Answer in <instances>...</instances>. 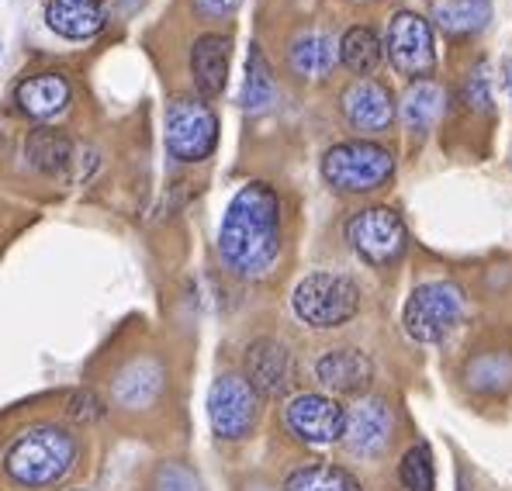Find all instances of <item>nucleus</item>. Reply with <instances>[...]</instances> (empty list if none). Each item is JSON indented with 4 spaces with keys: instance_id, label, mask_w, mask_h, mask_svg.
<instances>
[{
    "instance_id": "1",
    "label": "nucleus",
    "mask_w": 512,
    "mask_h": 491,
    "mask_svg": "<svg viewBox=\"0 0 512 491\" xmlns=\"http://www.w3.org/2000/svg\"><path fill=\"white\" fill-rule=\"evenodd\" d=\"M218 253L225 267L246 281L274 270L281 256V198L274 187L263 180L239 187L218 229Z\"/></svg>"
},
{
    "instance_id": "2",
    "label": "nucleus",
    "mask_w": 512,
    "mask_h": 491,
    "mask_svg": "<svg viewBox=\"0 0 512 491\" xmlns=\"http://www.w3.org/2000/svg\"><path fill=\"white\" fill-rule=\"evenodd\" d=\"M77 460V440L59 426L28 429L7 450V474L25 488H49L66 478Z\"/></svg>"
},
{
    "instance_id": "3",
    "label": "nucleus",
    "mask_w": 512,
    "mask_h": 491,
    "mask_svg": "<svg viewBox=\"0 0 512 491\" xmlns=\"http://www.w3.org/2000/svg\"><path fill=\"white\" fill-rule=\"evenodd\" d=\"M468 298L457 284L450 281H429L419 284L405 301V332L416 343H440L464 322Z\"/></svg>"
},
{
    "instance_id": "4",
    "label": "nucleus",
    "mask_w": 512,
    "mask_h": 491,
    "mask_svg": "<svg viewBox=\"0 0 512 491\" xmlns=\"http://www.w3.org/2000/svg\"><path fill=\"white\" fill-rule=\"evenodd\" d=\"M395 173V156L378 142H340L322 156V177L343 194L378 191Z\"/></svg>"
},
{
    "instance_id": "5",
    "label": "nucleus",
    "mask_w": 512,
    "mask_h": 491,
    "mask_svg": "<svg viewBox=\"0 0 512 491\" xmlns=\"http://www.w3.org/2000/svg\"><path fill=\"white\" fill-rule=\"evenodd\" d=\"M295 312L312 329H340L357 315L360 291L343 274H308L295 287Z\"/></svg>"
},
{
    "instance_id": "6",
    "label": "nucleus",
    "mask_w": 512,
    "mask_h": 491,
    "mask_svg": "<svg viewBox=\"0 0 512 491\" xmlns=\"http://www.w3.org/2000/svg\"><path fill=\"white\" fill-rule=\"evenodd\" d=\"M218 146V115L198 97H173L167 108V153L180 163H201Z\"/></svg>"
},
{
    "instance_id": "7",
    "label": "nucleus",
    "mask_w": 512,
    "mask_h": 491,
    "mask_svg": "<svg viewBox=\"0 0 512 491\" xmlns=\"http://www.w3.org/2000/svg\"><path fill=\"white\" fill-rule=\"evenodd\" d=\"M346 239L350 246L364 256L374 267H388L398 256L405 253V243H409V232H405V222L398 218V211L374 205L364 208L346 222Z\"/></svg>"
},
{
    "instance_id": "8",
    "label": "nucleus",
    "mask_w": 512,
    "mask_h": 491,
    "mask_svg": "<svg viewBox=\"0 0 512 491\" xmlns=\"http://www.w3.org/2000/svg\"><path fill=\"white\" fill-rule=\"evenodd\" d=\"M208 419L222 440H243L260 419V395L243 374H222L208 391Z\"/></svg>"
},
{
    "instance_id": "9",
    "label": "nucleus",
    "mask_w": 512,
    "mask_h": 491,
    "mask_svg": "<svg viewBox=\"0 0 512 491\" xmlns=\"http://www.w3.org/2000/svg\"><path fill=\"white\" fill-rule=\"evenodd\" d=\"M388 59L402 77L426 80L436 66L433 49V28L423 14L416 11H398L388 21Z\"/></svg>"
},
{
    "instance_id": "10",
    "label": "nucleus",
    "mask_w": 512,
    "mask_h": 491,
    "mask_svg": "<svg viewBox=\"0 0 512 491\" xmlns=\"http://www.w3.org/2000/svg\"><path fill=\"white\" fill-rule=\"evenodd\" d=\"M284 422L298 440L312 443V447H329L343 436L346 409L329 395H298L284 409Z\"/></svg>"
},
{
    "instance_id": "11",
    "label": "nucleus",
    "mask_w": 512,
    "mask_h": 491,
    "mask_svg": "<svg viewBox=\"0 0 512 491\" xmlns=\"http://www.w3.org/2000/svg\"><path fill=\"white\" fill-rule=\"evenodd\" d=\"M391 433H395V415H391L388 402H384V398H364V402H357L346 412L340 440L346 443L350 453L378 457L391 443Z\"/></svg>"
},
{
    "instance_id": "12",
    "label": "nucleus",
    "mask_w": 512,
    "mask_h": 491,
    "mask_svg": "<svg viewBox=\"0 0 512 491\" xmlns=\"http://www.w3.org/2000/svg\"><path fill=\"white\" fill-rule=\"evenodd\" d=\"M246 381L260 398H281L295 384L291 350L277 339H256L246 350Z\"/></svg>"
},
{
    "instance_id": "13",
    "label": "nucleus",
    "mask_w": 512,
    "mask_h": 491,
    "mask_svg": "<svg viewBox=\"0 0 512 491\" xmlns=\"http://www.w3.org/2000/svg\"><path fill=\"white\" fill-rule=\"evenodd\" d=\"M343 115L357 132H384L395 122V101H391L388 87L371 77L350 83L343 90Z\"/></svg>"
},
{
    "instance_id": "14",
    "label": "nucleus",
    "mask_w": 512,
    "mask_h": 491,
    "mask_svg": "<svg viewBox=\"0 0 512 491\" xmlns=\"http://www.w3.org/2000/svg\"><path fill=\"white\" fill-rule=\"evenodd\" d=\"M315 377H319L333 395H360V391L371 388L374 364L367 353L353 350V346H343V350H329L326 357H319Z\"/></svg>"
},
{
    "instance_id": "15",
    "label": "nucleus",
    "mask_w": 512,
    "mask_h": 491,
    "mask_svg": "<svg viewBox=\"0 0 512 491\" xmlns=\"http://www.w3.org/2000/svg\"><path fill=\"white\" fill-rule=\"evenodd\" d=\"M14 101H18V108L28 118L49 122V118L63 115L66 104H70V83H66V77H59V73H35V77L18 83Z\"/></svg>"
},
{
    "instance_id": "16",
    "label": "nucleus",
    "mask_w": 512,
    "mask_h": 491,
    "mask_svg": "<svg viewBox=\"0 0 512 491\" xmlns=\"http://www.w3.org/2000/svg\"><path fill=\"white\" fill-rule=\"evenodd\" d=\"M191 77L205 97H218L229 80V39L225 35H201L191 45Z\"/></svg>"
},
{
    "instance_id": "17",
    "label": "nucleus",
    "mask_w": 512,
    "mask_h": 491,
    "mask_svg": "<svg viewBox=\"0 0 512 491\" xmlns=\"http://www.w3.org/2000/svg\"><path fill=\"white\" fill-rule=\"evenodd\" d=\"M104 11L97 0H49L45 25L63 39H94L104 28Z\"/></svg>"
},
{
    "instance_id": "18",
    "label": "nucleus",
    "mask_w": 512,
    "mask_h": 491,
    "mask_svg": "<svg viewBox=\"0 0 512 491\" xmlns=\"http://www.w3.org/2000/svg\"><path fill=\"white\" fill-rule=\"evenodd\" d=\"M336 59H340V49H336V39L329 32H319V28H312V32H301L295 42H291L288 49V63L291 70L298 73V77L305 80H322L333 73Z\"/></svg>"
},
{
    "instance_id": "19",
    "label": "nucleus",
    "mask_w": 512,
    "mask_h": 491,
    "mask_svg": "<svg viewBox=\"0 0 512 491\" xmlns=\"http://www.w3.org/2000/svg\"><path fill=\"white\" fill-rule=\"evenodd\" d=\"M433 18L447 35H474L492 18V0H436Z\"/></svg>"
},
{
    "instance_id": "20",
    "label": "nucleus",
    "mask_w": 512,
    "mask_h": 491,
    "mask_svg": "<svg viewBox=\"0 0 512 491\" xmlns=\"http://www.w3.org/2000/svg\"><path fill=\"white\" fill-rule=\"evenodd\" d=\"M25 156L35 170L42 173H63L73 160V142L66 132L59 128H39V132L28 135L25 142Z\"/></svg>"
},
{
    "instance_id": "21",
    "label": "nucleus",
    "mask_w": 512,
    "mask_h": 491,
    "mask_svg": "<svg viewBox=\"0 0 512 491\" xmlns=\"http://www.w3.org/2000/svg\"><path fill=\"white\" fill-rule=\"evenodd\" d=\"M443 115V87L433 80H416L402 97V122L412 132H426Z\"/></svg>"
},
{
    "instance_id": "22",
    "label": "nucleus",
    "mask_w": 512,
    "mask_h": 491,
    "mask_svg": "<svg viewBox=\"0 0 512 491\" xmlns=\"http://www.w3.org/2000/svg\"><path fill=\"white\" fill-rule=\"evenodd\" d=\"M336 49H340V63H343L350 73H357L360 80H364L367 73L378 70V66H381V56H384L381 39L371 32V28H364V25L350 28V32H346L343 39L336 42Z\"/></svg>"
},
{
    "instance_id": "23",
    "label": "nucleus",
    "mask_w": 512,
    "mask_h": 491,
    "mask_svg": "<svg viewBox=\"0 0 512 491\" xmlns=\"http://www.w3.org/2000/svg\"><path fill=\"white\" fill-rule=\"evenodd\" d=\"M277 97V87H274V73H270L267 59H263V52L250 49V56H246V83H243V108L250 111V115H260V111H267L270 104H274Z\"/></svg>"
},
{
    "instance_id": "24",
    "label": "nucleus",
    "mask_w": 512,
    "mask_h": 491,
    "mask_svg": "<svg viewBox=\"0 0 512 491\" xmlns=\"http://www.w3.org/2000/svg\"><path fill=\"white\" fill-rule=\"evenodd\" d=\"M284 491H360V481L343 467L308 464L284 481Z\"/></svg>"
},
{
    "instance_id": "25",
    "label": "nucleus",
    "mask_w": 512,
    "mask_h": 491,
    "mask_svg": "<svg viewBox=\"0 0 512 491\" xmlns=\"http://www.w3.org/2000/svg\"><path fill=\"white\" fill-rule=\"evenodd\" d=\"M398 478L409 491H433L436 488V471H433V453L426 443H416L398 464Z\"/></svg>"
},
{
    "instance_id": "26",
    "label": "nucleus",
    "mask_w": 512,
    "mask_h": 491,
    "mask_svg": "<svg viewBox=\"0 0 512 491\" xmlns=\"http://www.w3.org/2000/svg\"><path fill=\"white\" fill-rule=\"evenodd\" d=\"M156 491H205V488H201V478L191 467L167 460V464L156 471Z\"/></svg>"
},
{
    "instance_id": "27",
    "label": "nucleus",
    "mask_w": 512,
    "mask_h": 491,
    "mask_svg": "<svg viewBox=\"0 0 512 491\" xmlns=\"http://www.w3.org/2000/svg\"><path fill=\"white\" fill-rule=\"evenodd\" d=\"M70 415L77 422H84V426H90V422H97L104 415V405L97 402L94 391H77V395L70 398Z\"/></svg>"
},
{
    "instance_id": "28",
    "label": "nucleus",
    "mask_w": 512,
    "mask_h": 491,
    "mask_svg": "<svg viewBox=\"0 0 512 491\" xmlns=\"http://www.w3.org/2000/svg\"><path fill=\"white\" fill-rule=\"evenodd\" d=\"M468 104L474 111L492 108V87H488V77H485V70H481V66L468 77Z\"/></svg>"
},
{
    "instance_id": "29",
    "label": "nucleus",
    "mask_w": 512,
    "mask_h": 491,
    "mask_svg": "<svg viewBox=\"0 0 512 491\" xmlns=\"http://www.w3.org/2000/svg\"><path fill=\"white\" fill-rule=\"evenodd\" d=\"M239 4L243 0H194V11L201 18H229V14L239 11Z\"/></svg>"
},
{
    "instance_id": "30",
    "label": "nucleus",
    "mask_w": 512,
    "mask_h": 491,
    "mask_svg": "<svg viewBox=\"0 0 512 491\" xmlns=\"http://www.w3.org/2000/svg\"><path fill=\"white\" fill-rule=\"evenodd\" d=\"M506 90H509V94H512V59H509V63H506Z\"/></svg>"
}]
</instances>
